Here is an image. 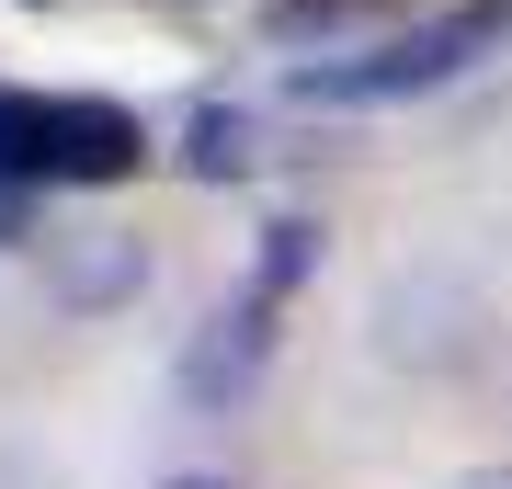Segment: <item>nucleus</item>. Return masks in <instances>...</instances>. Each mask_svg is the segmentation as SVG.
Instances as JSON below:
<instances>
[{"mask_svg":"<svg viewBox=\"0 0 512 489\" xmlns=\"http://www.w3.org/2000/svg\"><path fill=\"white\" fill-rule=\"evenodd\" d=\"M501 23L512 12H444V23H410V35H376L365 57H308L296 103H410V91H444Z\"/></svg>","mask_w":512,"mask_h":489,"instance_id":"1","label":"nucleus"},{"mask_svg":"<svg viewBox=\"0 0 512 489\" xmlns=\"http://www.w3.org/2000/svg\"><path fill=\"white\" fill-rule=\"evenodd\" d=\"M148 239L137 228H114V217H92V228H46V296L69 319H126L137 296H148Z\"/></svg>","mask_w":512,"mask_h":489,"instance_id":"2","label":"nucleus"},{"mask_svg":"<svg viewBox=\"0 0 512 489\" xmlns=\"http://www.w3.org/2000/svg\"><path fill=\"white\" fill-rule=\"evenodd\" d=\"M467 330H478V308H467V285H444V273H399V285L376 296V353L387 364H456L467 353Z\"/></svg>","mask_w":512,"mask_h":489,"instance_id":"3","label":"nucleus"},{"mask_svg":"<svg viewBox=\"0 0 512 489\" xmlns=\"http://www.w3.org/2000/svg\"><path fill=\"white\" fill-rule=\"evenodd\" d=\"M148 160V126L126 103H57V182H126Z\"/></svg>","mask_w":512,"mask_h":489,"instance_id":"4","label":"nucleus"},{"mask_svg":"<svg viewBox=\"0 0 512 489\" xmlns=\"http://www.w3.org/2000/svg\"><path fill=\"white\" fill-rule=\"evenodd\" d=\"M262 308H274V296H251V308L205 319V342L183 353V399H239V387L262 376V342H274V330H262Z\"/></svg>","mask_w":512,"mask_h":489,"instance_id":"5","label":"nucleus"},{"mask_svg":"<svg viewBox=\"0 0 512 489\" xmlns=\"http://www.w3.org/2000/svg\"><path fill=\"white\" fill-rule=\"evenodd\" d=\"M183 171H194V182H251V171H262L251 114H239V103H194V126H183Z\"/></svg>","mask_w":512,"mask_h":489,"instance_id":"6","label":"nucleus"},{"mask_svg":"<svg viewBox=\"0 0 512 489\" xmlns=\"http://www.w3.org/2000/svg\"><path fill=\"white\" fill-rule=\"evenodd\" d=\"M365 23H387V0H262V35L274 46H342V35H365Z\"/></svg>","mask_w":512,"mask_h":489,"instance_id":"7","label":"nucleus"},{"mask_svg":"<svg viewBox=\"0 0 512 489\" xmlns=\"http://www.w3.org/2000/svg\"><path fill=\"white\" fill-rule=\"evenodd\" d=\"M308 262H319V228H296V217H285V228H274V251H262V296H285Z\"/></svg>","mask_w":512,"mask_h":489,"instance_id":"8","label":"nucleus"},{"mask_svg":"<svg viewBox=\"0 0 512 489\" xmlns=\"http://www.w3.org/2000/svg\"><path fill=\"white\" fill-rule=\"evenodd\" d=\"M444 489H512V467H467V478H444Z\"/></svg>","mask_w":512,"mask_h":489,"instance_id":"9","label":"nucleus"},{"mask_svg":"<svg viewBox=\"0 0 512 489\" xmlns=\"http://www.w3.org/2000/svg\"><path fill=\"white\" fill-rule=\"evenodd\" d=\"M0 489H46V478H35V467H23V455H0Z\"/></svg>","mask_w":512,"mask_h":489,"instance_id":"10","label":"nucleus"},{"mask_svg":"<svg viewBox=\"0 0 512 489\" xmlns=\"http://www.w3.org/2000/svg\"><path fill=\"white\" fill-rule=\"evenodd\" d=\"M160 489H239V478H205V467H183V478H160Z\"/></svg>","mask_w":512,"mask_h":489,"instance_id":"11","label":"nucleus"}]
</instances>
